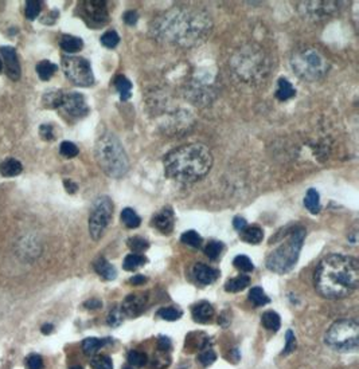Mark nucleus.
Instances as JSON below:
<instances>
[{
  "mask_svg": "<svg viewBox=\"0 0 359 369\" xmlns=\"http://www.w3.org/2000/svg\"><path fill=\"white\" fill-rule=\"evenodd\" d=\"M304 206H306V208L311 214H314V215L319 214L322 206H320L319 192L316 189L311 188L307 191L306 198H304Z\"/></svg>",
  "mask_w": 359,
  "mask_h": 369,
  "instance_id": "nucleus-25",
  "label": "nucleus"
},
{
  "mask_svg": "<svg viewBox=\"0 0 359 369\" xmlns=\"http://www.w3.org/2000/svg\"><path fill=\"white\" fill-rule=\"evenodd\" d=\"M129 282H131L132 285H142V283L147 282V278L144 277V275L138 274V275H133V277L129 279Z\"/></svg>",
  "mask_w": 359,
  "mask_h": 369,
  "instance_id": "nucleus-54",
  "label": "nucleus"
},
{
  "mask_svg": "<svg viewBox=\"0 0 359 369\" xmlns=\"http://www.w3.org/2000/svg\"><path fill=\"white\" fill-rule=\"evenodd\" d=\"M158 347H159L160 351H169L170 348H171V340L169 337H160L159 341H158Z\"/></svg>",
  "mask_w": 359,
  "mask_h": 369,
  "instance_id": "nucleus-50",
  "label": "nucleus"
},
{
  "mask_svg": "<svg viewBox=\"0 0 359 369\" xmlns=\"http://www.w3.org/2000/svg\"><path fill=\"white\" fill-rule=\"evenodd\" d=\"M23 171L22 164L19 163L15 158H7L3 163L0 164V173L4 177H15L20 175Z\"/></svg>",
  "mask_w": 359,
  "mask_h": 369,
  "instance_id": "nucleus-21",
  "label": "nucleus"
},
{
  "mask_svg": "<svg viewBox=\"0 0 359 369\" xmlns=\"http://www.w3.org/2000/svg\"><path fill=\"white\" fill-rule=\"evenodd\" d=\"M108 343H109V340L107 339H94V337H90V339L84 340V343H82V351H84L85 355L93 356V355H96V353Z\"/></svg>",
  "mask_w": 359,
  "mask_h": 369,
  "instance_id": "nucleus-27",
  "label": "nucleus"
},
{
  "mask_svg": "<svg viewBox=\"0 0 359 369\" xmlns=\"http://www.w3.org/2000/svg\"><path fill=\"white\" fill-rule=\"evenodd\" d=\"M62 69L67 78L77 86L88 88L94 84V74L89 61L81 57H63Z\"/></svg>",
  "mask_w": 359,
  "mask_h": 369,
  "instance_id": "nucleus-10",
  "label": "nucleus"
},
{
  "mask_svg": "<svg viewBox=\"0 0 359 369\" xmlns=\"http://www.w3.org/2000/svg\"><path fill=\"white\" fill-rule=\"evenodd\" d=\"M80 13L89 27L98 28L108 22V7L105 1L100 0H88L82 1L80 5Z\"/></svg>",
  "mask_w": 359,
  "mask_h": 369,
  "instance_id": "nucleus-11",
  "label": "nucleus"
},
{
  "mask_svg": "<svg viewBox=\"0 0 359 369\" xmlns=\"http://www.w3.org/2000/svg\"><path fill=\"white\" fill-rule=\"evenodd\" d=\"M233 71L246 82L261 81L269 70L268 57L264 50L256 44L244 46L233 55L230 61Z\"/></svg>",
  "mask_w": 359,
  "mask_h": 369,
  "instance_id": "nucleus-5",
  "label": "nucleus"
},
{
  "mask_svg": "<svg viewBox=\"0 0 359 369\" xmlns=\"http://www.w3.org/2000/svg\"><path fill=\"white\" fill-rule=\"evenodd\" d=\"M296 349V339L292 330H288L285 334V348H284V355H289Z\"/></svg>",
  "mask_w": 359,
  "mask_h": 369,
  "instance_id": "nucleus-46",
  "label": "nucleus"
},
{
  "mask_svg": "<svg viewBox=\"0 0 359 369\" xmlns=\"http://www.w3.org/2000/svg\"><path fill=\"white\" fill-rule=\"evenodd\" d=\"M303 7L306 8L307 16H314V18H322L328 13V9L334 8V3L331 1H307L302 3Z\"/></svg>",
  "mask_w": 359,
  "mask_h": 369,
  "instance_id": "nucleus-17",
  "label": "nucleus"
},
{
  "mask_svg": "<svg viewBox=\"0 0 359 369\" xmlns=\"http://www.w3.org/2000/svg\"><path fill=\"white\" fill-rule=\"evenodd\" d=\"M324 343L342 353L355 352L359 345V324L347 318L334 322L324 336Z\"/></svg>",
  "mask_w": 359,
  "mask_h": 369,
  "instance_id": "nucleus-8",
  "label": "nucleus"
},
{
  "mask_svg": "<svg viewBox=\"0 0 359 369\" xmlns=\"http://www.w3.org/2000/svg\"><path fill=\"white\" fill-rule=\"evenodd\" d=\"M90 367L93 369H113V363H112L111 357L94 356L90 361Z\"/></svg>",
  "mask_w": 359,
  "mask_h": 369,
  "instance_id": "nucleus-39",
  "label": "nucleus"
},
{
  "mask_svg": "<svg viewBox=\"0 0 359 369\" xmlns=\"http://www.w3.org/2000/svg\"><path fill=\"white\" fill-rule=\"evenodd\" d=\"M113 216V203L108 196H101L94 202L89 216V233L93 241L104 235Z\"/></svg>",
  "mask_w": 359,
  "mask_h": 369,
  "instance_id": "nucleus-9",
  "label": "nucleus"
},
{
  "mask_svg": "<svg viewBox=\"0 0 359 369\" xmlns=\"http://www.w3.org/2000/svg\"><path fill=\"white\" fill-rule=\"evenodd\" d=\"M261 322L262 326L268 330H272V332H277L281 326V320H280V316L276 312H265L261 317Z\"/></svg>",
  "mask_w": 359,
  "mask_h": 369,
  "instance_id": "nucleus-29",
  "label": "nucleus"
},
{
  "mask_svg": "<svg viewBox=\"0 0 359 369\" xmlns=\"http://www.w3.org/2000/svg\"><path fill=\"white\" fill-rule=\"evenodd\" d=\"M139 19V15L136 11H127L124 15V22L129 26H133V24H136Z\"/></svg>",
  "mask_w": 359,
  "mask_h": 369,
  "instance_id": "nucleus-49",
  "label": "nucleus"
},
{
  "mask_svg": "<svg viewBox=\"0 0 359 369\" xmlns=\"http://www.w3.org/2000/svg\"><path fill=\"white\" fill-rule=\"evenodd\" d=\"M198 360H199V363L203 365V367H208V365H211L214 361L217 360V355H215L211 349H206V351H203L200 353L199 357H198Z\"/></svg>",
  "mask_w": 359,
  "mask_h": 369,
  "instance_id": "nucleus-45",
  "label": "nucleus"
},
{
  "mask_svg": "<svg viewBox=\"0 0 359 369\" xmlns=\"http://www.w3.org/2000/svg\"><path fill=\"white\" fill-rule=\"evenodd\" d=\"M314 279L316 290L324 298H346L358 289V260L349 255H328L316 268Z\"/></svg>",
  "mask_w": 359,
  "mask_h": 369,
  "instance_id": "nucleus-2",
  "label": "nucleus"
},
{
  "mask_svg": "<svg viewBox=\"0 0 359 369\" xmlns=\"http://www.w3.org/2000/svg\"><path fill=\"white\" fill-rule=\"evenodd\" d=\"M124 369H133V367H131V365H128V367H124Z\"/></svg>",
  "mask_w": 359,
  "mask_h": 369,
  "instance_id": "nucleus-58",
  "label": "nucleus"
},
{
  "mask_svg": "<svg viewBox=\"0 0 359 369\" xmlns=\"http://www.w3.org/2000/svg\"><path fill=\"white\" fill-rule=\"evenodd\" d=\"M124 320V313L121 310V308H113L108 316V324L113 328L121 325V322Z\"/></svg>",
  "mask_w": 359,
  "mask_h": 369,
  "instance_id": "nucleus-44",
  "label": "nucleus"
},
{
  "mask_svg": "<svg viewBox=\"0 0 359 369\" xmlns=\"http://www.w3.org/2000/svg\"><path fill=\"white\" fill-rule=\"evenodd\" d=\"M306 239V230L297 229L288 234L280 246H277L266 256V267L276 274H287L297 263Z\"/></svg>",
  "mask_w": 359,
  "mask_h": 369,
  "instance_id": "nucleus-6",
  "label": "nucleus"
},
{
  "mask_svg": "<svg viewBox=\"0 0 359 369\" xmlns=\"http://www.w3.org/2000/svg\"><path fill=\"white\" fill-rule=\"evenodd\" d=\"M242 241L249 245H258L264 239V231L258 226H246L239 231Z\"/></svg>",
  "mask_w": 359,
  "mask_h": 369,
  "instance_id": "nucleus-19",
  "label": "nucleus"
},
{
  "mask_svg": "<svg viewBox=\"0 0 359 369\" xmlns=\"http://www.w3.org/2000/svg\"><path fill=\"white\" fill-rule=\"evenodd\" d=\"M250 283V278L248 275H244V274H241L238 277L231 278L229 281L226 282V285H225V290L230 291V293H238V291L244 290L246 289Z\"/></svg>",
  "mask_w": 359,
  "mask_h": 369,
  "instance_id": "nucleus-26",
  "label": "nucleus"
},
{
  "mask_svg": "<svg viewBox=\"0 0 359 369\" xmlns=\"http://www.w3.org/2000/svg\"><path fill=\"white\" fill-rule=\"evenodd\" d=\"M214 317V308L206 301L196 303L192 308V318L199 324H206L208 321L213 320Z\"/></svg>",
  "mask_w": 359,
  "mask_h": 369,
  "instance_id": "nucleus-18",
  "label": "nucleus"
},
{
  "mask_svg": "<svg viewBox=\"0 0 359 369\" xmlns=\"http://www.w3.org/2000/svg\"><path fill=\"white\" fill-rule=\"evenodd\" d=\"M249 299L252 301L254 306H264L266 303L271 302V298L265 294V291L262 290L261 287H253L252 290L249 291Z\"/></svg>",
  "mask_w": 359,
  "mask_h": 369,
  "instance_id": "nucleus-32",
  "label": "nucleus"
},
{
  "mask_svg": "<svg viewBox=\"0 0 359 369\" xmlns=\"http://www.w3.org/2000/svg\"><path fill=\"white\" fill-rule=\"evenodd\" d=\"M70 369H84V368H82V367H73V368Z\"/></svg>",
  "mask_w": 359,
  "mask_h": 369,
  "instance_id": "nucleus-57",
  "label": "nucleus"
},
{
  "mask_svg": "<svg viewBox=\"0 0 359 369\" xmlns=\"http://www.w3.org/2000/svg\"><path fill=\"white\" fill-rule=\"evenodd\" d=\"M53 329H54V326L51 325V324H44L40 330H42V333L43 334H50L51 332H53Z\"/></svg>",
  "mask_w": 359,
  "mask_h": 369,
  "instance_id": "nucleus-55",
  "label": "nucleus"
},
{
  "mask_svg": "<svg viewBox=\"0 0 359 369\" xmlns=\"http://www.w3.org/2000/svg\"><path fill=\"white\" fill-rule=\"evenodd\" d=\"M96 160L109 177L119 179L128 172L129 161L125 149L113 133H104L96 142Z\"/></svg>",
  "mask_w": 359,
  "mask_h": 369,
  "instance_id": "nucleus-4",
  "label": "nucleus"
},
{
  "mask_svg": "<svg viewBox=\"0 0 359 369\" xmlns=\"http://www.w3.org/2000/svg\"><path fill=\"white\" fill-rule=\"evenodd\" d=\"M39 134L40 137L46 141H51L54 140V129L51 125H47V123H44V125H40L39 126Z\"/></svg>",
  "mask_w": 359,
  "mask_h": 369,
  "instance_id": "nucleus-48",
  "label": "nucleus"
},
{
  "mask_svg": "<svg viewBox=\"0 0 359 369\" xmlns=\"http://www.w3.org/2000/svg\"><path fill=\"white\" fill-rule=\"evenodd\" d=\"M222 250H223V245L221 242L211 241V242L207 243V246L204 247V254L211 260H215L222 254Z\"/></svg>",
  "mask_w": 359,
  "mask_h": 369,
  "instance_id": "nucleus-36",
  "label": "nucleus"
},
{
  "mask_svg": "<svg viewBox=\"0 0 359 369\" xmlns=\"http://www.w3.org/2000/svg\"><path fill=\"white\" fill-rule=\"evenodd\" d=\"M152 224H154L162 234H166V235L171 234L174 230V224H175V215H174V211L170 208V207H164L162 211L158 212V214L154 216Z\"/></svg>",
  "mask_w": 359,
  "mask_h": 369,
  "instance_id": "nucleus-15",
  "label": "nucleus"
},
{
  "mask_svg": "<svg viewBox=\"0 0 359 369\" xmlns=\"http://www.w3.org/2000/svg\"><path fill=\"white\" fill-rule=\"evenodd\" d=\"M296 96V90L293 88L291 82L287 78H280L279 85H277V92H276V97L279 98L280 101H287L289 98H292Z\"/></svg>",
  "mask_w": 359,
  "mask_h": 369,
  "instance_id": "nucleus-24",
  "label": "nucleus"
},
{
  "mask_svg": "<svg viewBox=\"0 0 359 369\" xmlns=\"http://www.w3.org/2000/svg\"><path fill=\"white\" fill-rule=\"evenodd\" d=\"M233 226H234L235 230L241 231V230H244L245 227L248 226V223H246V220H245L244 218H241V216H237V218H234V220H233Z\"/></svg>",
  "mask_w": 359,
  "mask_h": 369,
  "instance_id": "nucleus-51",
  "label": "nucleus"
},
{
  "mask_svg": "<svg viewBox=\"0 0 359 369\" xmlns=\"http://www.w3.org/2000/svg\"><path fill=\"white\" fill-rule=\"evenodd\" d=\"M101 305H102L101 301H98V299H90V301H86V302H85V308L93 310V309L101 308Z\"/></svg>",
  "mask_w": 359,
  "mask_h": 369,
  "instance_id": "nucleus-52",
  "label": "nucleus"
},
{
  "mask_svg": "<svg viewBox=\"0 0 359 369\" xmlns=\"http://www.w3.org/2000/svg\"><path fill=\"white\" fill-rule=\"evenodd\" d=\"M63 185H65V189H66L69 194H74L77 189H78L76 183H73V181H70V180L63 181Z\"/></svg>",
  "mask_w": 359,
  "mask_h": 369,
  "instance_id": "nucleus-53",
  "label": "nucleus"
},
{
  "mask_svg": "<svg viewBox=\"0 0 359 369\" xmlns=\"http://www.w3.org/2000/svg\"><path fill=\"white\" fill-rule=\"evenodd\" d=\"M147 294L144 293H133L129 294L123 302L121 310L124 316L128 317H138L140 316L147 306Z\"/></svg>",
  "mask_w": 359,
  "mask_h": 369,
  "instance_id": "nucleus-13",
  "label": "nucleus"
},
{
  "mask_svg": "<svg viewBox=\"0 0 359 369\" xmlns=\"http://www.w3.org/2000/svg\"><path fill=\"white\" fill-rule=\"evenodd\" d=\"M211 31V20L196 9L174 8L163 13L152 24L158 39L180 47H192L203 42Z\"/></svg>",
  "mask_w": 359,
  "mask_h": 369,
  "instance_id": "nucleus-1",
  "label": "nucleus"
},
{
  "mask_svg": "<svg viewBox=\"0 0 359 369\" xmlns=\"http://www.w3.org/2000/svg\"><path fill=\"white\" fill-rule=\"evenodd\" d=\"M147 263V258L143 254H129L125 256L124 262H123V267L127 271H135L139 267H142Z\"/></svg>",
  "mask_w": 359,
  "mask_h": 369,
  "instance_id": "nucleus-28",
  "label": "nucleus"
},
{
  "mask_svg": "<svg viewBox=\"0 0 359 369\" xmlns=\"http://www.w3.org/2000/svg\"><path fill=\"white\" fill-rule=\"evenodd\" d=\"M128 363L131 367H143L147 363V356L139 351H131L128 353Z\"/></svg>",
  "mask_w": 359,
  "mask_h": 369,
  "instance_id": "nucleus-43",
  "label": "nucleus"
},
{
  "mask_svg": "<svg viewBox=\"0 0 359 369\" xmlns=\"http://www.w3.org/2000/svg\"><path fill=\"white\" fill-rule=\"evenodd\" d=\"M291 66L297 77L304 81H318L328 71V61L319 50L304 47L297 50L291 58Z\"/></svg>",
  "mask_w": 359,
  "mask_h": 369,
  "instance_id": "nucleus-7",
  "label": "nucleus"
},
{
  "mask_svg": "<svg viewBox=\"0 0 359 369\" xmlns=\"http://www.w3.org/2000/svg\"><path fill=\"white\" fill-rule=\"evenodd\" d=\"M128 247L133 251V254H142L146 250H148L150 243L142 237H133L128 239Z\"/></svg>",
  "mask_w": 359,
  "mask_h": 369,
  "instance_id": "nucleus-34",
  "label": "nucleus"
},
{
  "mask_svg": "<svg viewBox=\"0 0 359 369\" xmlns=\"http://www.w3.org/2000/svg\"><path fill=\"white\" fill-rule=\"evenodd\" d=\"M121 222L128 227V229H136L142 223L140 216L133 211L132 208H124L121 212Z\"/></svg>",
  "mask_w": 359,
  "mask_h": 369,
  "instance_id": "nucleus-30",
  "label": "nucleus"
},
{
  "mask_svg": "<svg viewBox=\"0 0 359 369\" xmlns=\"http://www.w3.org/2000/svg\"><path fill=\"white\" fill-rule=\"evenodd\" d=\"M3 70V63H1V59H0V73Z\"/></svg>",
  "mask_w": 359,
  "mask_h": 369,
  "instance_id": "nucleus-56",
  "label": "nucleus"
},
{
  "mask_svg": "<svg viewBox=\"0 0 359 369\" xmlns=\"http://www.w3.org/2000/svg\"><path fill=\"white\" fill-rule=\"evenodd\" d=\"M27 369H42L43 368V360L39 355H30L26 361Z\"/></svg>",
  "mask_w": 359,
  "mask_h": 369,
  "instance_id": "nucleus-47",
  "label": "nucleus"
},
{
  "mask_svg": "<svg viewBox=\"0 0 359 369\" xmlns=\"http://www.w3.org/2000/svg\"><path fill=\"white\" fill-rule=\"evenodd\" d=\"M234 267L241 272H252L254 270L250 258H248L246 255H238L234 258Z\"/></svg>",
  "mask_w": 359,
  "mask_h": 369,
  "instance_id": "nucleus-37",
  "label": "nucleus"
},
{
  "mask_svg": "<svg viewBox=\"0 0 359 369\" xmlns=\"http://www.w3.org/2000/svg\"><path fill=\"white\" fill-rule=\"evenodd\" d=\"M194 277H195L196 282H199L200 285H211L219 277V271L215 270V268L210 267L207 264L196 263L194 266Z\"/></svg>",
  "mask_w": 359,
  "mask_h": 369,
  "instance_id": "nucleus-16",
  "label": "nucleus"
},
{
  "mask_svg": "<svg viewBox=\"0 0 359 369\" xmlns=\"http://www.w3.org/2000/svg\"><path fill=\"white\" fill-rule=\"evenodd\" d=\"M119 42H120L119 34L113 30L107 31V32L101 36V43L104 44L105 47H108V49H115L116 46L119 44Z\"/></svg>",
  "mask_w": 359,
  "mask_h": 369,
  "instance_id": "nucleus-40",
  "label": "nucleus"
},
{
  "mask_svg": "<svg viewBox=\"0 0 359 369\" xmlns=\"http://www.w3.org/2000/svg\"><path fill=\"white\" fill-rule=\"evenodd\" d=\"M0 54L4 59L5 63V70H7V75L13 81H18L20 78V63H19L18 55L13 47L9 46H3L0 47Z\"/></svg>",
  "mask_w": 359,
  "mask_h": 369,
  "instance_id": "nucleus-14",
  "label": "nucleus"
},
{
  "mask_svg": "<svg viewBox=\"0 0 359 369\" xmlns=\"http://www.w3.org/2000/svg\"><path fill=\"white\" fill-rule=\"evenodd\" d=\"M115 88L120 94L121 101H127L132 96V84L124 75H119L115 78Z\"/></svg>",
  "mask_w": 359,
  "mask_h": 369,
  "instance_id": "nucleus-23",
  "label": "nucleus"
},
{
  "mask_svg": "<svg viewBox=\"0 0 359 369\" xmlns=\"http://www.w3.org/2000/svg\"><path fill=\"white\" fill-rule=\"evenodd\" d=\"M59 152H61V154H62L63 157L73 158L76 157L80 150H78L76 144H73L70 141H63L62 144H61V146H59Z\"/></svg>",
  "mask_w": 359,
  "mask_h": 369,
  "instance_id": "nucleus-42",
  "label": "nucleus"
},
{
  "mask_svg": "<svg viewBox=\"0 0 359 369\" xmlns=\"http://www.w3.org/2000/svg\"><path fill=\"white\" fill-rule=\"evenodd\" d=\"M42 3L38 1V0H30L26 3V9H24V15H26L27 19L30 20H34V19L38 18V15L40 13V9H42Z\"/></svg>",
  "mask_w": 359,
  "mask_h": 369,
  "instance_id": "nucleus-38",
  "label": "nucleus"
},
{
  "mask_svg": "<svg viewBox=\"0 0 359 369\" xmlns=\"http://www.w3.org/2000/svg\"><path fill=\"white\" fill-rule=\"evenodd\" d=\"M213 165V154L207 146L191 142L171 150L164 157V172L179 183H195L203 179Z\"/></svg>",
  "mask_w": 359,
  "mask_h": 369,
  "instance_id": "nucleus-3",
  "label": "nucleus"
},
{
  "mask_svg": "<svg viewBox=\"0 0 359 369\" xmlns=\"http://www.w3.org/2000/svg\"><path fill=\"white\" fill-rule=\"evenodd\" d=\"M158 316L166 321H177L182 317V312L175 308H162L159 309Z\"/></svg>",
  "mask_w": 359,
  "mask_h": 369,
  "instance_id": "nucleus-41",
  "label": "nucleus"
},
{
  "mask_svg": "<svg viewBox=\"0 0 359 369\" xmlns=\"http://www.w3.org/2000/svg\"><path fill=\"white\" fill-rule=\"evenodd\" d=\"M59 109L71 117H84L89 113L88 104L80 93H63Z\"/></svg>",
  "mask_w": 359,
  "mask_h": 369,
  "instance_id": "nucleus-12",
  "label": "nucleus"
},
{
  "mask_svg": "<svg viewBox=\"0 0 359 369\" xmlns=\"http://www.w3.org/2000/svg\"><path fill=\"white\" fill-rule=\"evenodd\" d=\"M94 270H96V272H97L100 277L107 279V281H112V279H115L117 277L116 268L105 258H98L94 262Z\"/></svg>",
  "mask_w": 359,
  "mask_h": 369,
  "instance_id": "nucleus-20",
  "label": "nucleus"
},
{
  "mask_svg": "<svg viewBox=\"0 0 359 369\" xmlns=\"http://www.w3.org/2000/svg\"><path fill=\"white\" fill-rule=\"evenodd\" d=\"M62 92L59 90H51V92L46 93L43 96V104L46 108H51V109H57L59 108L61 100H62Z\"/></svg>",
  "mask_w": 359,
  "mask_h": 369,
  "instance_id": "nucleus-33",
  "label": "nucleus"
},
{
  "mask_svg": "<svg viewBox=\"0 0 359 369\" xmlns=\"http://www.w3.org/2000/svg\"><path fill=\"white\" fill-rule=\"evenodd\" d=\"M59 46L66 53H77L84 47V40L74 35H62L59 40Z\"/></svg>",
  "mask_w": 359,
  "mask_h": 369,
  "instance_id": "nucleus-22",
  "label": "nucleus"
},
{
  "mask_svg": "<svg viewBox=\"0 0 359 369\" xmlns=\"http://www.w3.org/2000/svg\"><path fill=\"white\" fill-rule=\"evenodd\" d=\"M180 241L184 245H187V246L194 247V248H198L202 245V237L198 233H195V231H192V230L183 233Z\"/></svg>",
  "mask_w": 359,
  "mask_h": 369,
  "instance_id": "nucleus-35",
  "label": "nucleus"
},
{
  "mask_svg": "<svg viewBox=\"0 0 359 369\" xmlns=\"http://www.w3.org/2000/svg\"><path fill=\"white\" fill-rule=\"evenodd\" d=\"M57 71V66L49 61H42L36 65V73L42 81H49Z\"/></svg>",
  "mask_w": 359,
  "mask_h": 369,
  "instance_id": "nucleus-31",
  "label": "nucleus"
}]
</instances>
